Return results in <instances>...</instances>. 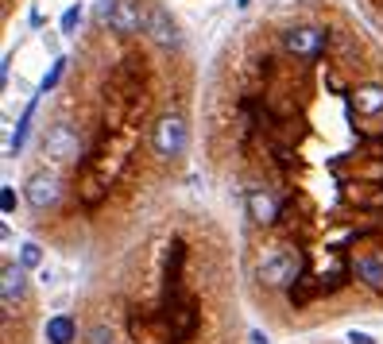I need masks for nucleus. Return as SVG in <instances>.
<instances>
[{
    "mask_svg": "<svg viewBox=\"0 0 383 344\" xmlns=\"http://www.w3.org/2000/svg\"><path fill=\"white\" fill-rule=\"evenodd\" d=\"M201 128L244 298L283 333L383 310L380 35L341 0H287L217 51Z\"/></svg>",
    "mask_w": 383,
    "mask_h": 344,
    "instance_id": "nucleus-1",
    "label": "nucleus"
},
{
    "mask_svg": "<svg viewBox=\"0 0 383 344\" xmlns=\"http://www.w3.org/2000/svg\"><path fill=\"white\" fill-rule=\"evenodd\" d=\"M194 66L186 51L159 47L147 31L120 35L93 20L74 51L59 101L39 120V170H70L59 182V209L35 220V236L62 252H117L147 225L178 170L159 163L155 124L190 109Z\"/></svg>",
    "mask_w": 383,
    "mask_h": 344,
    "instance_id": "nucleus-2",
    "label": "nucleus"
},
{
    "mask_svg": "<svg viewBox=\"0 0 383 344\" xmlns=\"http://www.w3.org/2000/svg\"><path fill=\"white\" fill-rule=\"evenodd\" d=\"M236 271L209 217L163 213L93 278L78 344H244Z\"/></svg>",
    "mask_w": 383,
    "mask_h": 344,
    "instance_id": "nucleus-3",
    "label": "nucleus"
},
{
    "mask_svg": "<svg viewBox=\"0 0 383 344\" xmlns=\"http://www.w3.org/2000/svg\"><path fill=\"white\" fill-rule=\"evenodd\" d=\"M147 16H151V0H101L97 4V20L120 35L147 31Z\"/></svg>",
    "mask_w": 383,
    "mask_h": 344,
    "instance_id": "nucleus-4",
    "label": "nucleus"
},
{
    "mask_svg": "<svg viewBox=\"0 0 383 344\" xmlns=\"http://www.w3.org/2000/svg\"><path fill=\"white\" fill-rule=\"evenodd\" d=\"M360 12H364L368 27L383 39V0H360Z\"/></svg>",
    "mask_w": 383,
    "mask_h": 344,
    "instance_id": "nucleus-5",
    "label": "nucleus"
},
{
    "mask_svg": "<svg viewBox=\"0 0 383 344\" xmlns=\"http://www.w3.org/2000/svg\"><path fill=\"white\" fill-rule=\"evenodd\" d=\"M78 27H82V4H70V8L62 12V35H66V39H74Z\"/></svg>",
    "mask_w": 383,
    "mask_h": 344,
    "instance_id": "nucleus-6",
    "label": "nucleus"
},
{
    "mask_svg": "<svg viewBox=\"0 0 383 344\" xmlns=\"http://www.w3.org/2000/svg\"><path fill=\"white\" fill-rule=\"evenodd\" d=\"M39 263V248L35 244H24V255H20V267H35Z\"/></svg>",
    "mask_w": 383,
    "mask_h": 344,
    "instance_id": "nucleus-7",
    "label": "nucleus"
},
{
    "mask_svg": "<svg viewBox=\"0 0 383 344\" xmlns=\"http://www.w3.org/2000/svg\"><path fill=\"white\" fill-rule=\"evenodd\" d=\"M12 205H16V197H12V190L4 186V213H12Z\"/></svg>",
    "mask_w": 383,
    "mask_h": 344,
    "instance_id": "nucleus-8",
    "label": "nucleus"
}]
</instances>
